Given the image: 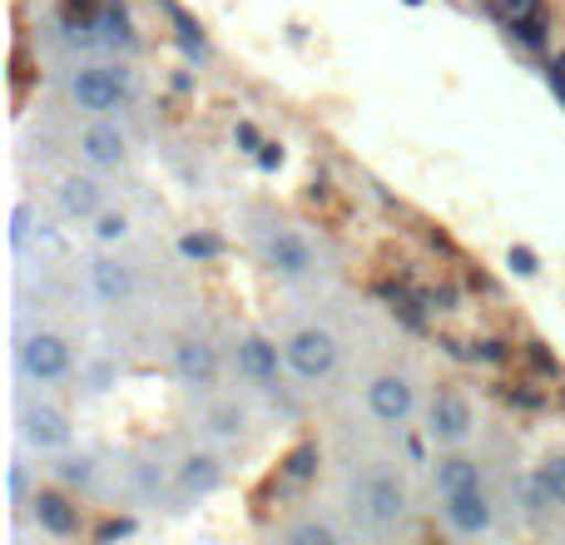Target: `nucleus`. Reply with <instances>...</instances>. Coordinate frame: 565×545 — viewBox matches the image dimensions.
Returning a JSON list of instances; mask_svg holds the SVG:
<instances>
[{
  "mask_svg": "<svg viewBox=\"0 0 565 545\" xmlns=\"http://www.w3.org/2000/svg\"><path fill=\"white\" fill-rule=\"evenodd\" d=\"M70 105L85 115H115L129 105V75L119 65H79L70 75Z\"/></svg>",
  "mask_w": 565,
  "mask_h": 545,
  "instance_id": "nucleus-1",
  "label": "nucleus"
},
{
  "mask_svg": "<svg viewBox=\"0 0 565 545\" xmlns=\"http://www.w3.org/2000/svg\"><path fill=\"white\" fill-rule=\"evenodd\" d=\"M15 362H20V377L25 382H35V387H55V382L70 377L75 352H70V342L60 338V332H30V338L20 342Z\"/></svg>",
  "mask_w": 565,
  "mask_h": 545,
  "instance_id": "nucleus-2",
  "label": "nucleus"
},
{
  "mask_svg": "<svg viewBox=\"0 0 565 545\" xmlns=\"http://www.w3.org/2000/svg\"><path fill=\"white\" fill-rule=\"evenodd\" d=\"M282 357L298 372L302 382H322L338 367V338L328 328H298L288 342H282Z\"/></svg>",
  "mask_w": 565,
  "mask_h": 545,
  "instance_id": "nucleus-3",
  "label": "nucleus"
},
{
  "mask_svg": "<svg viewBox=\"0 0 565 545\" xmlns=\"http://www.w3.org/2000/svg\"><path fill=\"white\" fill-rule=\"evenodd\" d=\"M258 248H264L268 268L282 272V278H308V272H318V258H312L308 238L292 234L288 224H268V228H258Z\"/></svg>",
  "mask_w": 565,
  "mask_h": 545,
  "instance_id": "nucleus-4",
  "label": "nucleus"
},
{
  "mask_svg": "<svg viewBox=\"0 0 565 545\" xmlns=\"http://www.w3.org/2000/svg\"><path fill=\"white\" fill-rule=\"evenodd\" d=\"M358 506L372 526H397L402 511H407V487H402L392 471H372L358 487Z\"/></svg>",
  "mask_w": 565,
  "mask_h": 545,
  "instance_id": "nucleus-5",
  "label": "nucleus"
},
{
  "mask_svg": "<svg viewBox=\"0 0 565 545\" xmlns=\"http://www.w3.org/2000/svg\"><path fill=\"white\" fill-rule=\"evenodd\" d=\"M471 427H477V412H471V402L461 397V392H437L427 407V437L441 441V447H457V441L471 437Z\"/></svg>",
  "mask_w": 565,
  "mask_h": 545,
  "instance_id": "nucleus-6",
  "label": "nucleus"
},
{
  "mask_svg": "<svg viewBox=\"0 0 565 545\" xmlns=\"http://www.w3.org/2000/svg\"><path fill=\"white\" fill-rule=\"evenodd\" d=\"M441 516H447V526L457 531V536H487V531L497 526V506L487 501V491L481 487L441 496Z\"/></svg>",
  "mask_w": 565,
  "mask_h": 545,
  "instance_id": "nucleus-7",
  "label": "nucleus"
},
{
  "mask_svg": "<svg viewBox=\"0 0 565 545\" xmlns=\"http://www.w3.org/2000/svg\"><path fill=\"white\" fill-rule=\"evenodd\" d=\"M238 372H244L254 387H264L268 397H278L282 377H278V342H268L264 332H244L238 338Z\"/></svg>",
  "mask_w": 565,
  "mask_h": 545,
  "instance_id": "nucleus-8",
  "label": "nucleus"
},
{
  "mask_svg": "<svg viewBox=\"0 0 565 545\" xmlns=\"http://www.w3.org/2000/svg\"><path fill=\"white\" fill-rule=\"evenodd\" d=\"M367 412L377 421H387V427H402L417 412V392H412V382L402 372H387V377H377L367 387Z\"/></svg>",
  "mask_w": 565,
  "mask_h": 545,
  "instance_id": "nucleus-9",
  "label": "nucleus"
},
{
  "mask_svg": "<svg viewBox=\"0 0 565 545\" xmlns=\"http://www.w3.org/2000/svg\"><path fill=\"white\" fill-rule=\"evenodd\" d=\"M174 372H179V382H184V387L214 392V382H218V352L209 348L204 338H184L174 348Z\"/></svg>",
  "mask_w": 565,
  "mask_h": 545,
  "instance_id": "nucleus-10",
  "label": "nucleus"
},
{
  "mask_svg": "<svg viewBox=\"0 0 565 545\" xmlns=\"http://www.w3.org/2000/svg\"><path fill=\"white\" fill-rule=\"evenodd\" d=\"M89 282H95V298L105 308H125L135 298V272H129V264H119V258H99L89 268Z\"/></svg>",
  "mask_w": 565,
  "mask_h": 545,
  "instance_id": "nucleus-11",
  "label": "nucleus"
},
{
  "mask_svg": "<svg viewBox=\"0 0 565 545\" xmlns=\"http://www.w3.org/2000/svg\"><path fill=\"white\" fill-rule=\"evenodd\" d=\"M79 154H85L95 169H119L129 154V145L115 125H89L85 135H79Z\"/></svg>",
  "mask_w": 565,
  "mask_h": 545,
  "instance_id": "nucleus-12",
  "label": "nucleus"
},
{
  "mask_svg": "<svg viewBox=\"0 0 565 545\" xmlns=\"http://www.w3.org/2000/svg\"><path fill=\"white\" fill-rule=\"evenodd\" d=\"M30 511H35L40 531H50V536H75V531H79V511L70 506L65 491H35Z\"/></svg>",
  "mask_w": 565,
  "mask_h": 545,
  "instance_id": "nucleus-13",
  "label": "nucleus"
},
{
  "mask_svg": "<svg viewBox=\"0 0 565 545\" xmlns=\"http://www.w3.org/2000/svg\"><path fill=\"white\" fill-rule=\"evenodd\" d=\"M25 441H30V447H40V451L65 447V441H70L65 412H55V407H30V412H25Z\"/></svg>",
  "mask_w": 565,
  "mask_h": 545,
  "instance_id": "nucleus-14",
  "label": "nucleus"
},
{
  "mask_svg": "<svg viewBox=\"0 0 565 545\" xmlns=\"http://www.w3.org/2000/svg\"><path fill=\"white\" fill-rule=\"evenodd\" d=\"M60 209L70 218H99L105 214V194H99L95 179H65L60 184Z\"/></svg>",
  "mask_w": 565,
  "mask_h": 545,
  "instance_id": "nucleus-15",
  "label": "nucleus"
},
{
  "mask_svg": "<svg viewBox=\"0 0 565 545\" xmlns=\"http://www.w3.org/2000/svg\"><path fill=\"white\" fill-rule=\"evenodd\" d=\"M431 481H437L441 496H451V491H471V487H481V467L471 457H447V461H437Z\"/></svg>",
  "mask_w": 565,
  "mask_h": 545,
  "instance_id": "nucleus-16",
  "label": "nucleus"
},
{
  "mask_svg": "<svg viewBox=\"0 0 565 545\" xmlns=\"http://www.w3.org/2000/svg\"><path fill=\"white\" fill-rule=\"evenodd\" d=\"M95 35H99V45H109V50H135V25H129V15L119 6L99 10V15H95Z\"/></svg>",
  "mask_w": 565,
  "mask_h": 545,
  "instance_id": "nucleus-17",
  "label": "nucleus"
},
{
  "mask_svg": "<svg viewBox=\"0 0 565 545\" xmlns=\"http://www.w3.org/2000/svg\"><path fill=\"white\" fill-rule=\"evenodd\" d=\"M282 487H308L312 477H318V447L312 441H302V447H292L288 457H282Z\"/></svg>",
  "mask_w": 565,
  "mask_h": 545,
  "instance_id": "nucleus-18",
  "label": "nucleus"
},
{
  "mask_svg": "<svg viewBox=\"0 0 565 545\" xmlns=\"http://www.w3.org/2000/svg\"><path fill=\"white\" fill-rule=\"evenodd\" d=\"M179 481H184L189 496H204V491L218 487V461L214 457H184V467H179Z\"/></svg>",
  "mask_w": 565,
  "mask_h": 545,
  "instance_id": "nucleus-19",
  "label": "nucleus"
},
{
  "mask_svg": "<svg viewBox=\"0 0 565 545\" xmlns=\"http://www.w3.org/2000/svg\"><path fill=\"white\" fill-rule=\"evenodd\" d=\"M159 6L169 10V20H174V30H179V40L189 45V55H204V30L189 20V10L184 6H174V0H159Z\"/></svg>",
  "mask_w": 565,
  "mask_h": 545,
  "instance_id": "nucleus-20",
  "label": "nucleus"
},
{
  "mask_svg": "<svg viewBox=\"0 0 565 545\" xmlns=\"http://www.w3.org/2000/svg\"><path fill=\"white\" fill-rule=\"evenodd\" d=\"M511 35H516L526 50H541V45H546V20H541V10H526V15H511Z\"/></svg>",
  "mask_w": 565,
  "mask_h": 545,
  "instance_id": "nucleus-21",
  "label": "nucleus"
},
{
  "mask_svg": "<svg viewBox=\"0 0 565 545\" xmlns=\"http://www.w3.org/2000/svg\"><path fill=\"white\" fill-rule=\"evenodd\" d=\"M536 477H541V487L551 491V501L565 511V451H556V457H546L536 467Z\"/></svg>",
  "mask_w": 565,
  "mask_h": 545,
  "instance_id": "nucleus-22",
  "label": "nucleus"
},
{
  "mask_svg": "<svg viewBox=\"0 0 565 545\" xmlns=\"http://www.w3.org/2000/svg\"><path fill=\"white\" fill-rule=\"evenodd\" d=\"M55 471H60V481H70V487H89V481H95V461L89 457H65Z\"/></svg>",
  "mask_w": 565,
  "mask_h": 545,
  "instance_id": "nucleus-23",
  "label": "nucleus"
},
{
  "mask_svg": "<svg viewBox=\"0 0 565 545\" xmlns=\"http://www.w3.org/2000/svg\"><path fill=\"white\" fill-rule=\"evenodd\" d=\"M288 541H298V545H332V541H338V531L322 526V521H308V526H292Z\"/></svg>",
  "mask_w": 565,
  "mask_h": 545,
  "instance_id": "nucleus-24",
  "label": "nucleus"
},
{
  "mask_svg": "<svg viewBox=\"0 0 565 545\" xmlns=\"http://www.w3.org/2000/svg\"><path fill=\"white\" fill-rule=\"evenodd\" d=\"M95 234L105 238V244H119V238L129 234V218H125V214H99V218H95Z\"/></svg>",
  "mask_w": 565,
  "mask_h": 545,
  "instance_id": "nucleus-25",
  "label": "nucleus"
},
{
  "mask_svg": "<svg viewBox=\"0 0 565 545\" xmlns=\"http://www.w3.org/2000/svg\"><path fill=\"white\" fill-rule=\"evenodd\" d=\"M179 248H184L189 258H214V254H218V244H214V238H209V234H189Z\"/></svg>",
  "mask_w": 565,
  "mask_h": 545,
  "instance_id": "nucleus-26",
  "label": "nucleus"
},
{
  "mask_svg": "<svg viewBox=\"0 0 565 545\" xmlns=\"http://www.w3.org/2000/svg\"><path fill=\"white\" fill-rule=\"evenodd\" d=\"M511 268H516L521 278H531V272H541V264H536V254H531V248H511Z\"/></svg>",
  "mask_w": 565,
  "mask_h": 545,
  "instance_id": "nucleus-27",
  "label": "nucleus"
},
{
  "mask_svg": "<svg viewBox=\"0 0 565 545\" xmlns=\"http://www.w3.org/2000/svg\"><path fill=\"white\" fill-rule=\"evenodd\" d=\"M526 352H531V362H536L541 372H551V377H556V372H561V362H556V357H551V352H546V342H531Z\"/></svg>",
  "mask_w": 565,
  "mask_h": 545,
  "instance_id": "nucleus-28",
  "label": "nucleus"
},
{
  "mask_svg": "<svg viewBox=\"0 0 565 545\" xmlns=\"http://www.w3.org/2000/svg\"><path fill=\"white\" fill-rule=\"evenodd\" d=\"M546 85H551V89H556V99H561V105H565V60H556V65H551V70H546Z\"/></svg>",
  "mask_w": 565,
  "mask_h": 545,
  "instance_id": "nucleus-29",
  "label": "nucleus"
},
{
  "mask_svg": "<svg viewBox=\"0 0 565 545\" xmlns=\"http://www.w3.org/2000/svg\"><path fill=\"white\" fill-rule=\"evenodd\" d=\"M258 164H264V169H278V164H282V145H264V149H258Z\"/></svg>",
  "mask_w": 565,
  "mask_h": 545,
  "instance_id": "nucleus-30",
  "label": "nucleus"
},
{
  "mask_svg": "<svg viewBox=\"0 0 565 545\" xmlns=\"http://www.w3.org/2000/svg\"><path fill=\"white\" fill-rule=\"evenodd\" d=\"M507 397H511V402H526V407H541V392H531L526 382H521V387H511Z\"/></svg>",
  "mask_w": 565,
  "mask_h": 545,
  "instance_id": "nucleus-31",
  "label": "nucleus"
},
{
  "mask_svg": "<svg viewBox=\"0 0 565 545\" xmlns=\"http://www.w3.org/2000/svg\"><path fill=\"white\" fill-rule=\"evenodd\" d=\"M507 15H526V10H541V0H501Z\"/></svg>",
  "mask_w": 565,
  "mask_h": 545,
  "instance_id": "nucleus-32",
  "label": "nucleus"
},
{
  "mask_svg": "<svg viewBox=\"0 0 565 545\" xmlns=\"http://www.w3.org/2000/svg\"><path fill=\"white\" fill-rule=\"evenodd\" d=\"M129 521H109V526H99V541H115V536H129Z\"/></svg>",
  "mask_w": 565,
  "mask_h": 545,
  "instance_id": "nucleus-33",
  "label": "nucleus"
},
{
  "mask_svg": "<svg viewBox=\"0 0 565 545\" xmlns=\"http://www.w3.org/2000/svg\"><path fill=\"white\" fill-rule=\"evenodd\" d=\"M477 357H487V362H501L507 357V342H481V352Z\"/></svg>",
  "mask_w": 565,
  "mask_h": 545,
  "instance_id": "nucleus-34",
  "label": "nucleus"
},
{
  "mask_svg": "<svg viewBox=\"0 0 565 545\" xmlns=\"http://www.w3.org/2000/svg\"><path fill=\"white\" fill-rule=\"evenodd\" d=\"M10 496H25V467H20V461H15V471H10Z\"/></svg>",
  "mask_w": 565,
  "mask_h": 545,
  "instance_id": "nucleus-35",
  "label": "nucleus"
},
{
  "mask_svg": "<svg viewBox=\"0 0 565 545\" xmlns=\"http://www.w3.org/2000/svg\"><path fill=\"white\" fill-rule=\"evenodd\" d=\"M238 145H244V149H264V145H258V129L254 125H238Z\"/></svg>",
  "mask_w": 565,
  "mask_h": 545,
  "instance_id": "nucleus-36",
  "label": "nucleus"
}]
</instances>
